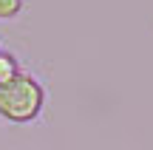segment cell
Wrapping results in <instances>:
<instances>
[{"instance_id":"cell-1","label":"cell","mask_w":153,"mask_h":150,"mask_svg":"<svg viewBox=\"0 0 153 150\" xmlns=\"http://www.w3.org/2000/svg\"><path fill=\"white\" fill-rule=\"evenodd\" d=\"M43 111V85L28 74H17L0 85V116L9 122H31Z\"/></svg>"},{"instance_id":"cell-3","label":"cell","mask_w":153,"mask_h":150,"mask_svg":"<svg viewBox=\"0 0 153 150\" xmlns=\"http://www.w3.org/2000/svg\"><path fill=\"white\" fill-rule=\"evenodd\" d=\"M23 11V0H0V20H11Z\"/></svg>"},{"instance_id":"cell-2","label":"cell","mask_w":153,"mask_h":150,"mask_svg":"<svg viewBox=\"0 0 153 150\" xmlns=\"http://www.w3.org/2000/svg\"><path fill=\"white\" fill-rule=\"evenodd\" d=\"M17 74H20V65H17L14 54H9V51H0V85L11 82Z\"/></svg>"}]
</instances>
